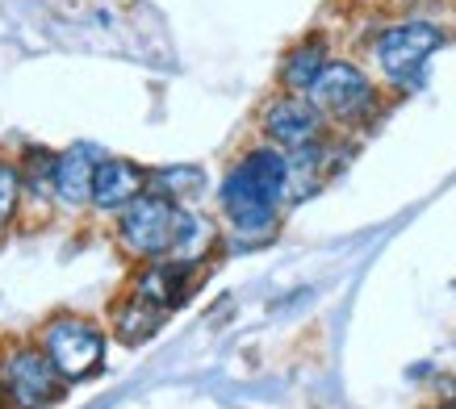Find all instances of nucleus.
<instances>
[{
  "label": "nucleus",
  "mask_w": 456,
  "mask_h": 409,
  "mask_svg": "<svg viewBox=\"0 0 456 409\" xmlns=\"http://www.w3.org/2000/svg\"><path fill=\"white\" fill-rule=\"evenodd\" d=\"M256 125H260V142L285 150V155L335 138L331 122L314 109V100H310V96H297V92H277L273 100H264L260 122Z\"/></svg>",
  "instance_id": "nucleus-7"
},
{
  "label": "nucleus",
  "mask_w": 456,
  "mask_h": 409,
  "mask_svg": "<svg viewBox=\"0 0 456 409\" xmlns=\"http://www.w3.org/2000/svg\"><path fill=\"white\" fill-rule=\"evenodd\" d=\"M423 409H456V397H444V401H431V405H423Z\"/></svg>",
  "instance_id": "nucleus-15"
},
{
  "label": "nucleus",
  "mask_w": 456,
  "mask_h": 409,
  "mask_svg": "<svg viewBox=\"0 0 456 409\" xmlns=\"http://www.w3.org/2000/svg\"><path fill=\"white\" fill-rule=\"evenodd\" d=\"M151 188L167 192V196H176V201L193 204L201 192H206V172L201 167H155L151 172Z\"/></svg>",
  "instance_id": "nucleus-14"
},
{
  "label": "nucleus",
  "mask_w": 456,
  "mask_h": 409,
  "mask_svg": "<svg viewBox=\"0 0 456 409\" xmlns=\"http://www.w3.org/2000/svg\"><path fill=\"white\" fill-rule=\"evenodd\" d=\"M110 150L93 147V142H71L55 150V167H51V204L59 213H93V180L97 164Z\"/></svg>",
  "instance_id": "nucleus-8"
},
{
  "label": "nucleus",
  "mask_w": 456,
  "mask_h": 409,
  "mask_svg": "<svg viewBox=\"0 0 456 409\" xmlns=\"http://www.w3.org/2000/svg\"><path fill=\"white\" fill-rule=\"evenodd\" d=\"M314 109L331 122L335 134H360L381 117L386 109V92L369 71L352 63V59H331L327 71L318 76V84L310 88Z\"/></svg>",
  "instance_id": "nucleus-3"
},
{
  "label": "nucleus",
  "mask_w": 456,
  "mask_h": 409,
  "mask_svg": "<svg viewBox=\"0 0 456 409\" xmlns=\"http://www.w3.org/2000/svg\"><path fill=\"white\" fill-rule=\"evenodd\" d=\"M327 63H331L327 38H318V34H310V38L293 42L289 51L281 55V68H277V84H281V92L310 96V88H314L318 76L327 71Z\"/></svg>",
  "instance_id": "nucleus-12"
},
{
  "label": "nucleus",
  "mask_w": 456,
  "mask_h": 409,
  "mask_svg": "<svg viewBox=\"0 0 456 409\" xmlns=\"http://www.w3.org/2000/svg\"><path fill=\"white\" fill-rule=\"evenodd\" d=\"M189 213H193V204L176 201V196H167L159 188H147L113 218V246L134 268L155 260H176Z\"/></svg>",
  "instance_id": "nucleus-2"
},
{
  "label": "nucleus",
  "mask_w": 456,
  "mask_h": 409,
  "mask_svg": "<svg viewBox=\"0 0 456 409\" xmlns=\"http://www.w3.org/2000/svg\"><path fill=\"white\" fill-rule=\"evenodd\" d=\"M214 209L235 238L268 243L281 226V213L289 209V155L268 142L239 150L218 180Z\"/></svg>",
  "instance_id": "nucleus-1"
},
{
  "label": "nucleus",
  "mask_w": 456,
  "mask_h": 409,
  "mask_svg": "<svg viewBox=\"0 0 456 409\" xmlns=\"http://www.w3.org/2000/svg\"><path fill=\"white\" fill-rule=\"evenodd\" d=\"M389 4H398V9H402V4H415V0H389Z\"/></svg>",
  "instance_id": "nucleus-16"
},
{
  "label": "nucleus",
  "mask_w": 456,
  "mask_h": 409,
  "mask_svg": "<svg viewBox=\"0 0 456 409\" xmlns=\"http://www.w3.org/2000/svg\"><path fill=\"white\" fill-rule=\"evenodd\" d=\"M26 176H21V167L17 159H4L0 155V238L13 230L21 213H26Z\"/></svg>",
  "instance_id": "nucleus-13"
},
{
  "label": "nucleus",
  "mask_w": 456,
  "mask_h": 409,
  "mask_svg": "<svg viewBox=\"0 0 456 409\" xmlns=\"http://www.w3.org/2000/svg\"><path fill=\"white\" fill-rule=\"evenodd\" d=\"M38 347L51 355V364L68 384L93 381L105 359H110V326H101L97 317L76 314V309H59L38 326Z\"/></svg>",
  "instance_id": "nucleus-4"
},
{
  "label": "nucleus",
  "mask_w": 456,
  "mask_h": 409,
  "mask_svg": "<svg viewBox=\"0 0 456 409\" xmlns=\"http://www.w3.org/2000/svg\"><path fill=\"white\" fill-rule=\"evenodd\" d=\"M167 317L172 314H164L159 305H151V301H142L139 293L122 288L110 305V334L118 342H126V347H139V342H151L155 334L164 330Z\"/></svg>",
  "instance_id": "nucleus-11"
},
{
  "label": "nucleus",
  "mask_w": 456,
  "mask_h": 409,
  "mask_svg": "<svg viewBox=\"0 0 456 409\" xmlns=\"http://www.w3.org/2000/svg\"><path fill=\"white\" fill-rule=\"evenodd\" d=\"M147 188H151V167L122 159V155H105L97 164V180H93V213L113 221Z\"/></svg>",
  "instance_id": "nucleus-10"
},
{
  "label": "nucleus",
  "mask_w": 456,
  "mask_h": 409,
  "mask_svg": "<svg viewBox=\"0 0 456 409\" xmlns=\"http://www.w3.org/2000/svg\"><path fill=\"white\" fill-rule=\"evenodd\" d=\"M206 272V263H189V260H155V263H139L134 276L126 280L130 293H139L142 301L159 305L164 314H176L184 301L193 297L197 280Z\"/></svg>",
  "instance_id": "nucleus-9"
},
{
  "label": "nucleus",
  "mask_w": 456,
  "mask_h": 409,
  "mask_svg": "<svg viewBox=\"0 0 456 409\" xmlns=\"http://www.w3.org/2000/svg\"><path fill=\"white\" fill-rule=\"evenodd\" d=\"M0 389L9 409H55L63 405L71 384L59 376L38 339H17L0 347Z\"/></svg>",
  "instance_id": "nucleus-6"
},
{
  "label": "nucleus",
  "mask_w": 456,
  "mask_h": 409,
  "mask_svg": "<svg viewBox=\"0 0 456 409\" xmlns=\"http://www.w3.org/2000/svg\"><path fill=\"white\" fill-rule=\"evenodd\" d=\"M444 42H448L444 26H436L428 17H402V21H389L377 29L369 51H373V63L381 71V84H389L394 92H411L423 80L428 59Z\"/></svg>",
  "instance_id": "nucleus-5"
}]
</instances>
